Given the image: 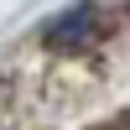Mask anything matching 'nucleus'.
Wrapping results in <instances>:
<instances>
[{"instance_id":"nucleus-1","label":"nucleus","mask_w":130,"mask_h":130,"mask_svg":"<svg viewBox=\"0 0 130 130\" xmlns=\"http://www.w3.org/2000/svg\"><path fill=\"white\" fill-rule=\"evenodd\" d=\"M94 26H99V10L94 5H73L68 16H57L47 31H42V42H47L52 52H73V47H83V42L94 37Z\"/></svg>"}]
</instances>
